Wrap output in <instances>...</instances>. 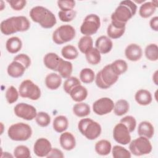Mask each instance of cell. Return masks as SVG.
Instances as JSON below:
<instances>
[{"mask_svg": "<svg viewBox=\"0 0 158 158\" xmlns=\"http://www.w3.org/2000/svg\"><path fill=\"white\" fill-rule=\"evenodd\" d=\"M7 135L9 138L13 141H24L31 136L32 129L29 125L23 122H19L9 127Z\"/></svg>", "mask_w": 158, "mask_h": 158, "instance_id": "8992f818", "label": "cell"}, {"mask_svg": "<svg viewBox=\"0 0 158 158\" xmlns=\"http://www.w3.org/2000/svg\"><path fill=\"white\" fill-rule=\"evenodd\" d=\"M80 79L83 83H91L95 80L94 72L89 68H84L80 71Z\"/></svg>", "mask_w": 158, "mask_h": 158, "instance_id": "8d00e7d4", "label": "cell"}, {"mask_svg": "<svg viewBox=\"0 0 158 158\" xmlns=\"http://www.w3.org/2000/svg\"><path fill=\"white\" fill-rule=\"evenodd\" d=\"M125 31V27L122 28L110 23L107 28V35L110 39H118L123 36Z\"/></svg>", "mask_w": 158, "mask_h": 158, "instance_id": "836d02e7", "label": "cell"}, {"mask_svg": "<svg viewBox=\"0 0 158 158\" xmlns=\"http://www.w3.org/2000/svg\"><path fill=\"white\" fill-rule=\"evenodd\" d=\"M136 102L141 106H148L152 101V96L150 91L145 89H141L136 91L135 95Z\"/></svg>", "mask_w": 158, "mask_h": 158, "instance_id": "44dd1931", "label": "cell"}, {"mask_svg": "<svg viewBox=\"0 0 158 158\" xmlns=\"http://www.w3.org/2000/svg\"><path fill=\"white\" fill-rule=\"evenodd\" d=\"M1 10H3V7H2V6H3V3H4V2H3L2 1H1Z\"/></svg>", "mask_w": 158, "mask_h": 158, "instance_id": "816d5d0a", "label": "cell"}, {"mask_svg": "<svg viewBox=\"0 0 158 158\" xmlns=\"http://www.w3.org/2000/svg\"><path fill=\"white\" fill-rule=\"evenodd\" d=\"M149 25L151 28L152 30L155 31H158V17L157 16H155L150 20Z\"/></svg>", "mask_w": 158, "mask_h": 158, "instance_id": "681fc988", "label": "cell"}, {"mask_svg": "<svg viewBox=\"0 0 158 158\" xmlns=\"http://www.w3.org/2000/svg\"><path fill=\"white\" fill-rule=\"evenodd\" d=\"M57 6L60 10H73L75 6V1L73 0L57 1Z\"/></svg>", "mask_w": 158, "mask_h": 158, "instance_id": "f6af8a7d", "label": "cell"}, {"mask_svg": "<svg viewBox=\"0 0 158 158\" xmlns=\"http://www.w3.org/2000/svg\"><path fill=\"white\" fill-rule=\"evenodd\" d=\"M7 2L9 4L12 9L17 11L22 10L27 4V1L25 0H10L7 1Z\"/></svg>", "mask_w": 158, "mask_h": 158, "instance_id": "bcb514c9", "label": "cell"}, {"mask_svg": "<svg viewBox=\"0 0 158 158\" xmlns=\"http://www.w3.org/2000/svg\"><path fill=\"white\" fill-rule=\"evenodd\" d=\"M110 64L113 71L118 76L125 73L128 70L127 62L122 59H117Z\"/></svg>", "mask_w": 158, "mask_h": 158, "instance_id": "e575fe53", "label": "cell"}, {"mask_svg": "<svg viewBox=\"0 0 158 158\" xmlns=\"http://www.w3.org/2000/svg\"><path fill=\"white\" fill-rule=\"evenodd\" d=\"M77 12L75 10H60L58 12V16L60 21L63 22H70L72 21L76 17Z\"/></svg>", "mask_w": 158, "mask_h": 158, "instance_id": "7bdbcfd3", "label": "cell"}, {"mask_svg": "<svg viewBox=\"0 0 158 158\" xmlns=\"http://www.w3.org/2000/svg\"><path fill=\"white\" fill-rule=\"evenodd\" d=\"M19 96V92L13 86H9L7 89L5 94L6 101L10 104L15 102L18 100Z\"/></svg>", "mask_w": 158, "mask_h": 158, "instance_id": "b9f144b4", "label": "cell"}, {"mask_svg": "<svg viewBox=\"0 0 158 158\" xmlns=\"http://www.w3.org/2000/svg\"><path fill=\"white\" fill-rule=\"evenodd\" d=\"M29 14L31 19L44 28H51L57 23L54 14L43 6H37L33 7Z\"/></svg>", "mask_w": 158, "mask_h": 158, "instance_id": "3957f363", "label": "cell"}, {"mask_svg": "<svg viewBox=\"0 0 158 158\" xmlns=\"http://www.w3.org/2000/svg\"><path fill=\"white\" fill-rule=\"evenodd\" d=\"M30 27L29 20L25 16H15L8 18L1 22L0 30L2 34L10 35L17 32L27 31Z\"/></svg>", "mask_w": 158, "mask_h": 158, "instance_id": "7a4b0ae2", "label": "cell"}, {"mask_svg": "<svg viewBox=\"0 0 158 158\" xmlns=\"http://www.w3.org/2000/svg\"><path fill=\"white\" fill-rule=\"evenodd\" d=\"M72 71V64L68 60H65L61 59L57 69V72H58L59 75L62 78H68L71 76Z\"/></svg>", "mask_w": 158, "mask_h": 158, "instance_id": "d4e9b609", "label": "cell"}, {"mask_svg": "<svg viewBox=\"0 0 158 158\" xmlns=\"http://www.w3.org/2000/svg\"><path fill=\"white\" fill-rule=\"evenodd\" d=\"M22 42L17 36H12L9 38L6 43V48L10 54H16L21 50Z\"/></svg>", "mask_w": 158, "mask_h": 158, "instance_id": "4316f807", "label": "cell"}, {"mask_svg": "<svg viewBox=\"0 0 158 158\" xmlns=\"http://www.w3.org/2000/svg\"><path fill=\"white\" fill-rule=\"evenodd\" d=\"M14 60H17L22 63L26 67V69H28L31 65V59L27 54H25L22 53L17 55L14 57Z\"/></svg>", "mask_w": 158, "mask_h": 158, "instance_id": "7dc6e473", "label": "cell"}, {"mask_svg": "<svg viewBox=\"0 0 158 158\" xmlns=\"http://www.w3.org/2000/svg\"><path fill=\"white\" fill-rule=\"evenodd\" d=\"M120 122L123 123L128 128L130 133L133 132L136 127V120L135 118L131 115H127L120 119Z\"/></svg>", "mask_w": 158, "mask_h": 158, "instance_id": "ee69618b", "label": "cell"}, {"mask_svg": "<svg viewBox=\"0 0 158 158\" xmlns=\"http://www.w3.org/2000/svg\"><path fill=\"white\" fill-rule=\"evenodd\" d=\"M59 143L61 147L66 151H71L75 148V138L70 132L64 131L62 133L59 138Z\"/></svg>", "mask_w": 158, "mask_h": 158, "instance_id": "e0dca14e", "label": "cell"}, {"mask_svg": "<svg viewBox=\"0 0 158 158\" xmlns=\"http://www.w3.org/2000/svg\"><path fill=\"white\" fill-rule=\"evenodd\" d=\"M114 140L122 145H127L131 141V135L127 127L122 123H117L113 130Z\"/></svg>", "mask_w": 158, "mask_h": 158, "instance_id": "4fadbf2b", "label": "cell"}, {"mask_svg": "<svg viewBox=\"0 0 158 158\" xmlns=\"http://www.w3.org/2000/svg\"><path fill=\"white\" fill-rule=\"evenodd\" d=\"M69 95L73 101L77 102H80L86 99L88 96V90L81 85H79L71 90Z\"/></svg>", "mask_w": 158, "mask_h": 158, "instance_id": "7402d4cb", "label": "cell"}, {"mask_svg": "<svg viewBox=\"0 0 158 158\" xmlns=\"http://www.w3.org/2000/svg\"><path fill=\"white\" fill-rule=\"evenodd\" d=\"M94 149L98 154L100 156H107L110 154L112 150V145L108 140L101 139L95 144Z\"/></svg>", "mask_w": 158, "mask_h": 158, "instance_id": "83f0119b", "label": "cell"}, {"mask_svg": "<svg viewBox=\"0 0 158 158\" xmlns=\"http://www.w3.org/2000/svg\"><path fill=\"white\" fill-rule=\"evenodd\" d=\"M69 127L68 118L64 115H58L56 117L52 122L53 129L59 133L64 132Z\"/></svg>", "mask_w": 158, "mask_h": 158, "instance_id": "484cf974", "label": "cell"}, {"mask_svg": "<svg viewBox=\"0 0 158 158\" xmlns=\"http://www.w3.org/2000/svg\"><path fill=\"white\" fill-rule=\"evenodd\" d=\"M152 149V146L149 139L139 136L138 138L130 142L129 150L131 154L136 156L149 154Z\"/></svg>", "mask_w": 158, "mask_h": 158, "instance_id": "52a82bcc", "label": "cell"}, {"mask_svg": "<svg viewBox=\"0 0 158 158\" xmlns=\"http://www.w3.org/2000/svg\"><path fill=\"white\" fill-rule=\"evenodd\" d=\"M130 109V104L125 99H119L115 104L114 112L117 116H122L126 114Z\"/></svg>", "mask_w": 158, "mask_h": 158, "instance_id": "f546056e", "label": "cell"}, {"mask_svg": "<svg viewBox=\"0 0 158 158\" xmlns=\"http://www.w3.org/2000/svg\"><path fill=\"white\" fill-rule=\"evenodd\" d=\"M75 29L70 25H63L57 28L52 33V41L57 44L72 41L75 36Z\"/></svg>", "mask_w": 158, "mask_h": 158, "instance_id": "ba28073f", "label": "cell"}, {"mask_svg": "<svg viewBox=\"0 0 158 158\" xmlns=\"http://www.w3.org/2000/svg\"><path fill=\"white\" fill-rule=\"evenodd\" d=\"M78 47L80 51L83 54H86L91 49L93 48V38L90 36H82L78 43Z\"/></svg>", "mask_w": 158, "mask_h": 158, "instance_id": "4dcf8cb0", "label": "cell"}, {"mask_svg": "<svg viewBox=\"0 0 158 158\" xmlns=\"http://www.w3.org/2000/svg\"><path fill=\"white\" fill-rule=\"evenodd\" d=\"M118 77L113 71L110 64H108L98 72L95 77V83L101 89H108L117 81Z\"/></svg>", "mask_w": 158, "mask_h": 158, "instance_id": "5b68a950", "label": "cell"}, {"mask_svg": "<svg viewBox=\"0 0 158 158\" xmlns=\"http://www.w3.org/2000/svg\"><path fill=\"white\" fill-rule=\"evenodd\" d=\"M14 112L18 117L28 121L35 118L37 114L36 109L34 106L24 102L16 104L14 107Z\"/></svg>", "mask_w": 158, "mask_h": 158, "instance_id": "8fae6325", "label": "cell"}, {"mask_svg": "<svg viewBox=\"0 0 158 158\" xmlns=\"http://www.w3.org/2000/svg\"><path fill=\"white\" fill-rule=\"evenodd\" d=\"M52 145L51 142L46 138H38L33 146V152L36 156L40 157H46L51 150Z\"/></svg>", "mask_w": 158, "mask_h": 158, "instance_id": "5bb4252c", "label": "cell"}, {"mask_svg": "<svg viewBox=\"0 0 158 158\" xmlns=\"http://www.w3.org/2000/svg\"><path fill=\"white\" fill-rule=\"evenodd\" d=\"M48 158H63L64 157V155L62 151L57 148H52L48 155L46 156Z\"/></svg>", "mask_w": 158, "mask_h": 158, "instance_id": "c3c4849f", "label": "cell"}, {"mask_svg": "<svg viewBox=\"0 0 158 158\" xmlns=\"http://www.w3.org/2000/svg\"><path fill=\"white\" fill-rule=\"evenodd\" d=\"M125 55L127 59L132 62L139 60L143 56L142 48L137 44H128L125 49Z\"/></svg>", "mask_w": 158, "mask_h": 158, "instance_id": "9a60e30c", "label": "cell"}, {"mask_svg": "<svg viewBox=\"0 0 158 158\" xmlns=\"http://www.w3.org/2000/svg\"><path fill=\"white\" fill-rule=\"evenodd\" d=\"M14 157L16 158L31 157L30 150L25 145L17 146L14 150Z\"/></svg>", "mask_w": 158, "mask_h": 158, "instance_id": "60d3db41", "label": "cell"}, {"mask_svg": "<svg viewBox=\"0 0 158 158\" xmlns=\"http://www.w3.org/2000/svg\"><path fill=\"white\" fill-rule=\"evenodd\" d=\"M144 54L147 59L150 61H157L158 59V47L156 44H148L144 49Z\"/></svg>", "mask_w": 158, "mask_h": 158, "instance_id": "d590c367", "label": "cell"}, {"mask_svg": "<svg viewBox=\"0 0 158 158\" xmlns=\"http://www.w3.org/2000/svg\"><path fill=\"white\" fill-rule=\"evenodd\" d=\"M136 10L137 6L133 1H122L112 14L110 23L119 27H126L127 22L136 14Z\"/></svg>", "mask_w": 158, "mask_h": 158, "instance_id": "6da1fadb", "label": "cell"}, {"mask_svg": "<svg viewBox=\"0 0 158 158\" xmlns=\"http://www.w3.org/2000/svg\"><path fill=\"white\" fill-rule=\"evenodd\" d=\"M1 125H2V131H1V134L2 133V130H3V124L2 123H1Z\"/></svg>", "mask_w": 158, "mask_h": 158, "instance_id": "f5cc1de1", "label": "cell"}, {"mask_svg": "<svg viewBox=\"0 0 158 158\" xmlns=\"http://www.w3.org/2000/svg\"><path fill=\"white\" fill-rule=\"evenodd\" d=\"M157 70H156L154 74H153V76H152V80H153V82L154 83V84L156 85H158V82H157V80H158V77H157Z\"/></svg>", "mask_w": 158, "mask_h": 158, "instance_id": "f907efd6", "label": "cell"}, {"mask_svg": "<svg viewBox=\"0 0 158 158\" xmlns=\"http://www.w3.org/2000/svg\"><path fill=\"white\" fill-rule=\"evenodd\" d=\"M157 7V1H151L143 3L139 7V14L142 18H149L155 13Z\"/></svg>", "mask_w": 158, "mask_h": 158, "instance_id": "ac0fdd59", "label": "cell"}, {"mask_svg": "<svg viewBox=\"0 0 158 158\" xmlns=\"http://www.w3.org/2000/svg\"><path fill=\"white\" fill-rule=\"evenodd\" d=\"M101 27L99 17L94 14H91L85 17L80 27V32L86 36H91L98 31Z\"/></svg>", "mask_w": 158, "mask_h": 158, "instance_id": "30bf717a", "label": "cell"}, {"mask_svg": "<svg viewBox=\"0 0 158 158\" xmlns=\"http://www.w3.org/2000/svg\"><path fill=\"white\" fill-rule=\"evenodd\" d=\"M35 121L39 126L41 127H46L51 123V117L47 112L41 111L37 112L35 117Z\"/></svg>", "mask_w": 158, "mask_h": 158, "instance_id": "f35d334b", "label": "cell"}, {"mask_svg": "<svg viewBox=\"0 0 158 158\" xmlns=\"http://www.w3.org/2000/svg\"><path fill=\"white\" fill-rule=\"evenodd\" d=\"M61 59L62 58H60L56 53L48 52L43 58V63L48 69L54 71H57Z\"/></svg>", "mask_w": 158, "mask_h": 158, "instance_id": "ffe728a7", "label": "cell"}, {"mask_svg": "<svg viewBox=\"0 0 158 158\" xmlns=\"http://www.w3.org/2000/svg\"><path fill=\"white\" fill-rule=\"evenodd\" d=\"M61 54L65 59L74 60L78 56L77 49L73 45H66L62 48Z\"/></svg>", "mask_w": 158, "mask_h": 158, "instance_id": "1f68e13d", "label": "cell"}, {"mask_svg": "<svg viewBox=\"0 0 158 158\" xmlns=\"http://www.w3.org/2000/svg\"><path fill=\"white\" fill-rule=\"evenodd\" d=\"M138 134L139 136H144L148 139H151L154 136V128L151 122L143 121L138 125Z\"/></svg>", "mask_w": 158, "mask_h": 158, "instance_id": "cb8c5ba5", "label": "cell"}, {"mask_svg": "<svg viewBox=\"0 0 158 158\" xmlns=\"http://www.w3.org/2000/svg\"><path fill=\"white\" fill-rule=\"evenodd\" d=\"M74 115L78 117H85L88 116L91 112L89 106L85 102H77L73 106L72 109Z\"/></svg>", "mask_w": 158, "mask_h": 158, "instance_id": "f1b7e54d", "label": "cell"}, {"mask_svg": "<svg viewBox=\"0 0 158 158\" xmlns=\"http://www.w3.org/2000/svg\"><path fill=\"white\" fill-rule=\"evenodd\" d=\"M26 69V67L22 63L17 60H13V61L8 65L7 72L10 77L17 78L21 77Z\"/></svg>", "mask_w": 158, "mask_h": 158, "instance_id": "d6986e66", "label": "cell"}, {"mask_svg": "<svg viewBox=\"0 0 158 158\" xmlns=\"http://www.w3.org/2000/svg\"><path fill=\"white\" fill-rule=\"evenodd\" d=\"M85 57L87 62L91 65H97L101 60V56L99 51L96 48H93L85 54Z\"/></svg>", "mask_w": 158, "mask_h": 158, "instance_id": "d6a6232c", "label": "cell"}, {"mask_svg": "<svg viewBox=\"0 0 158 158\" xmlns=\"http://www.w3.org/2000/svg\"><path fill=\"white\" fill-rule=\"evenodd\" d=\"M79 85H81V82L78 78L75 77H70L64 81L63 88L64 91L69 94L71 90Z\"/></svg>", "mask_w": 158, "mask_h": 158, "instance_id": "ab89813d", "label": "cell"}, {"mask_svg": "<svg viewBox=\"0 0 158 158\" xmlns=\"http://www.w3.org/2000/svg\"><path fill=\"white\" fill-rule=\"evenodd\" d=\"M62 84V77L57 73H50L45 78V85L51 90L57 89Z\"/></svg>", "mask_w": 158, "mask_h": 158, "instance_id": "603a6c76", "label": "cell"}, {"mask_svg": "<svg viewBox=\"0 0 158 158\" xmlns=\"http://www.w3.org/2000/svg\"><path fill=\"white\" fill-rule=\"evenodd\" d=\"M114 107V101L109 98L104 97L96 100L93 104V110L98 115H104L110 113Z\"/></svg>", "mask_w": 158, "mask_h": 158, "instance_id": "7c38bea8", "label": "cell"}, {"mask_svg": "<svg viewBox=\"0 0 158 158\" xmlns=\"http://www.w3.org/2000/svg\"><path fill=\"white\" fill-rule=\"evenodd\" d=\"M19 95L22 98L36 101L41 97V92L40 87L30 80H23L19 87Z\"/></svg>", "mask_w": 158, "mask_h": 158, "instance_id": "9c48e42d", "label": "cell"}, {"mask_svg": "<svg viewBox=\"0 0 158 158\" xmlns=\"http://www.w3.org/2000/svg\"><path fill=\"white\" fill-rule=\"evenodd\" d=\"M112 47L113 43L112 40L105 35L98 37L95 43V48L102 54L109 53L112 50Z\"/></svg>", "mask_w": 158, "mask_h": 158, "instance_id": "2e32d148", "label": "cell"}, {"mask_svg": "<svg viewBox=\"0 0 158 158\" xmlns=\"http://www.w3.org/2000/svg\"><path fill=\"white\" fill-rule=\"evenodd\" d=\"M112 154L114 158H130L131 157L130 151L118 145H115L112 148Z\"/></svg>", "mask_w": 158, "mask_h": 158, "instance_id": "74e56055", "label": "cell"}, {"mask_svg": "<svg viewBox=\"0 0 158 158\" xmlns=\"http://www.w3.org/2000/svg\"><path fill=\"white\" fill-rule=\"evenodd\" d=\"M78 129L81 134L89 140L98 138L102 131L101 125L89 118L81 119L78 123Z\"/></svg>", "mask_w": 158, "mask_h": 158, "instance_id": "277c9868", "label": "cell"}]
</instances>
